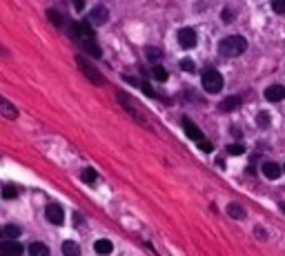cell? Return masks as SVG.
I'll list each match as a JSON object with an SVG mask.
<instances>
[{
    "instance_id": "1",
    "label": "cell",
    "mask_w": 285,
    "mask_h": 256,
    "mask_svg": "<svg viewBox=\"0 0 285 256\" xmlns=\"http://www.w3.org/2000/svg\"><path fill=\"white\" fill-rule=\"evenodd\" d=\"M245 49H247V41H245L243 36H227L218 43V51H221L223 56H227V58L245 54Z\"/></svg>"
},
{
    "instance_id": "2",
    "label": "cell",
    "mask_w": 285,
    "mask_h": 256,
    "mask_svg": "<svg viewBox=\"0 0 285 256\" xmlns=\"http://www.w3.org/2000/svg\"><path fill=\"white\" fill-rule=\"evenodd\" d=\"M69 36L76 38L80 45H87V43H94V27L87 20H85V23H71Z\"/></svg>"
},
{
    "instance_id": "3",
    "label": "cell",
    "mask_w": 285,
    "mask_h": 256,
    "mask_svg": "<svg viewBox=\"0 0 285 256\" xmlns=\"http://www.w3.org/2000/svg\"><path fill=\"white\" fill-rule=\"evenodd\" d=\"M203 89L207 91V94H218V91L223 89V76L216 72V69H207V72L203 74Z\"/></svg>"
},
{
    "instance_id": "4",
    "label": "cell",
    "mask_w": 285,
    "mask_h": 256,
    "mask_svg": "<svg viewBox=\"0 0 285 256\" xmlns=\"http://www.w3.org/2000/svg\"><path fill=\"white\" fill-rule=\"evenodd\" d=\"M76 63H78V67L83 69V74L89 78V81L94 83V85H98V87H100V85H105V78H102V74L98 72L96 67H92V65H89L87 60L83 58V56H78V58H76Z\"/></svg>"
},
{
    "instance_id": "5",
    "label": "cell",
    "mask_w": 285,
    "mask_h": 256,
    "mask_svg": "<svg viewBox=\"0 0 285 256\" xmlns=\"http://www.w3.org/2000/svg\"><path fill=\"white\" fill-rule=\"evenodd\" d=\"M118 100H120V105H123V109H127V112L132 114V116L136 118L138 123H141V125L145 123V116H142V114L138 112V109H136V103H134V100L129 98L127 94H123V91H120V94H118Z\"/></svg>"
},
{
    "instance_id": "6",
    "label": "cell",
    "mask_w": 285,
    "mask_h": 256,
    "mask_svg": "<svg viewBox=\"0 0 285 256\" xmlns=\"http://www.w3.org/2000/svg\"><path fill=\"white\" fill-rule=\"evenodd\" d=\"M183 129H185V134L190 136V138L194 140V143H198V145H203L205 140H207V138L203 136V131H200L198 127H196L194 123L190 121V118H183Z\"/></svg>"
},
{
    "instance_id": "7",
    "label": "cell",
    "mask_w": 285,
    "mask_h": 256,
    "mask_svg": "<svg viewBox=\"0 0 285 256\" xmlns=\"http://www.w3.org/2000/svg\"><path fill=\"white\" fill-rule=\"evenodd\" d=\"M178 43H181V47H185V49H191V47H196V43H198V36H196L194 29L185 27L178 32Z\"/></svg>"
},
{
    "instance_id": "8",
    "label": "cell",
    "mask_w": 285,
    "mask_h": 256,
    "mask_svg": "<svg viewBox=\"0 0 285 256\" xmlns=\"http://www.w3.org/2000/svg\"><path fill=\"white\" fill-rule=\"evenodd\" d=\"M45 216H47V220H49V223H53V225H60L62 220H65V214H62V207H60V205H56V203H49L47 210H45Z\"/></svg>"
},
{
    "instance_id": "9",
    "label": "cell",
    "mask_w": 285,
    "mask_h": 256,
    "mask_svg": "<svg viewBox=\"0 0 285 256\" xmlns=\"http://www.w3.org/2000/svg\"><path fill=\"white\" fill-rule=\"evenodd\" d=\"M107 18H109V11H107V7H102V5L94 7V9L89 11V23L92 25H105Z\"/></svg>"
},
{
    "instance_id": "10",
    "label": "cell",
    "mask_w": 285,
    "mask_h": 256,
    "mask_svg": "<svg viewBox=\"0 0 285 256\" xmlns=\"http://www.w3.org/2000/svg\"><path fill=\"white\" fill-rule=\"evenodd\" d=\"M261 170H263V176L270 178V180H276L281 174H283V167H281L279 163H274V161H265Z\"/></svg>"
},
{
    "instance_id": "11",
    "label": "cell",
    "mask_w": 285,
    "mask_h": 256,
    "mask_svg": "<svg viewBox=\"0 0 285 256\" xmlns=\"http://www.w3.org/2000/svg\"><path fill=\"white\" fill-rule=\"evenodd\" d=\"M265 98L270 100V103H279V100L285 98V87L283 85H270L265 89Z\"/></svg>"
},
{
    "instance_id": "12",
    "label": "cell",
    "mask_w": 285,
    "mask_h": 256,
    "mask_svg": "<svg viewBox=\"0 0 285 256\" xmlns=\"http://www.w3.org/2000/svg\"><path fill=\"white\" fill-rule=\"evenodd\" d=\"M22 254V245L16 241H7L0 245V256H20Z\"/></svg>"
},
{
    "instance_id": "13",
    "label": "cell",
    "mask_w": 285,
    "mask_h": 256,
    "mask_svg": "<svg viewBox=\"0 0 285 256\" xmlns=\"http://www.w3.org/2000/svg\"><path fill=\"white\" fill-rule=\"evenodd\" d=\"M238 105H240V98H238V96H230V98H225L221 105H218V109H221V112H234Z\"/></svg>"
},
{
    "instance_id": "14",
    "label": "cell",
    "mask_w": 285,
    "mask_h": 256,
    "mask_svg": "<svg viewBox=\"0 0 285 256\" xmlns=\"http://www.w3.org/2000/svg\"><path fill=\"white\" fill-rule=\"evenodd\" d=\"M29 254L31 256H49V247L45 243H31L29 245Z\"/></svg>"
},
{
    "instance_id": "15",
    "label": "cell",
    "mask_w": 285,
    "mask_h": 256,
    "mask_svg": "<svg viewBox=\"0 0 285 256\" xmlns=\"http://www.w3.org/2000/svg\"><path fill=\"white\" fill-rule=\"evenodd\" d=\"M227 214H230L232 218H245V210L238 203H230V205H227Z\"/></svg>"
},
{
    "instance_id": "16",
    "label": "cell",
    "mask_w": 285,
    "mask_h": 256,
    "mask_svg": "<svg viewBox=\"0 0 285 256\" xmlns=\"http://www.w3.org/2000/svg\"><path fill=\"white\" fill-rule=\"evenodd\" d=\"M96 252L98 254H111V250H114V245H111V241H105V238H100V241H96Z\"/></svg>"
},
{
    "instance_id": "17",
    "label": "cell",
    "mask_w": 285,
    "mask_h": 256,
    "mask_svg": "<svg viewBox=\"0 0 285 256\" xmlns=\"http://www.w3.org/2000/svg\"><path fill=\"white\" fill-rule=\"evenodd\" d=\"M62 254L65 256H80V250L74 241H67L65 245H62Z\"/></svg>"
},
{
    "instance_id": "18",
    "label": "cell",
    "mask_w": 285,
    "mask_h": 256,
    "mask_svg": "<svg viewBox=\"0 0 285 256\" xmlns=\"http://www.w3.org/2000/svg\"><path fill=\"white\" fill-rule=\"evenodd\" d=\"M0 112H2L7 118H16V116H18V112H16V109H13L4 98H0Z\"/></svg>"
},
{
    "instance_id": "19",
    "label": "cell",
    "mask_w": 285,
    "mask_h": 256,
    "mask_svg": "<svg viewBox=\"0 0 285 256\" xmlns=\"http://www.w3.org/2000/svg\"><path fill=\"white\" fill-rule=\"evenodd\" d=\"M151 76L160 83L167 81V72H165V67H160V65H154V67H151Z\"/></svg>"
},
{
    "instance_id": "20",
    "label": "cell",
    "mask_w": 285,
    "mask_h": 256,
    "mask_svg": "<svg viewBox=\"0 0 285 256\" xmlns=\"http://www.w3.org/2000/svg\"><path fill=\"white\" fill-rule=\"evenodd\" d=\"M243 152H245L243 143H230L227 145V154H232V156H238V154H243Z\"/></svg>"
},
{
    "instance_id": "21",
    "label": "cell",
    "mask_w": 285,
    "mask_h": 256,
    "mask_svg": "<svg viewBox=\"0 0 285 256\" xmlns=\"http://www.w3.org/2000/svg\"><path fill=\"white\" fill-rule=\"evenodd\" d=\"M18 194H20V192H18L16 185H4V187H2V196L4 198H16Z\"/></svg>"
},
{
    "instance_id": "22",
    "label": "cell",
    "mask_w": 285,
    "mask_h": 256,
    "mask_svg": "<svg viewBox=\"0 0 285 256\" xmlns=\"http://www.w3.org/2000/svg\"><path fill=\"white\" fill-rule=\"evenodd\" d=\"M20 232H22V229L18 227V225H7V227H4V234H7L9 238H18V236H20Z\"/></svg>"
},
{
    "instance_id": "23",
    "label": "cell",
    "mask_w": 285,
    "mask_h": 256,
    "mask_svg": "<svg viewBox=\"0 0 285 256\" xmlns=\"http://www.w3.org/2000/svg\"><path fill=\"white\" fill-rule=\"evenodd\" d=\"M96 178H98L96 170H85L83 171V180H85V183H96Z\"/></svg>"
},
{
    "instance_id": "24",
    "label": "cell",
    "mask_w": 285,
    "mask_h": 256,
    "mask_svg": "<svg viewBox=\"0 0 285 256\" xmlns=\"http://www.w3.org/2000/svg\"><path fill=\"white\" fill-rule=\"evenodd\" d=\"M256 123L263 127V129H265V127H270V114L261 112V114H258V116H256Z\"/></svg>"
},
{
    "instance_id": "25",
    "label": "cell",
    "mask_w": 285,
    "mask_h": 256,
    "mask_svg": "<svg viewBox=\"0 0 285 256\" xmlns=\"http://www.w3.org/2000/svg\"><path fill=\"white\" fill-rule=\"evenodd\" d=\"M272 9L276 14H285V0H272Z\"/></svg>"
},
{
    "instance_id": "26",
    "label": "cell",
    "mask_w": 285,
    "mask_h": 256,
    "mask_svg": "<svg viewBox=\"0 0 285 256\" xmlns=\"http://www.w3.org/2000/svg\"><path fill=\"white\" fill-rule=\"evenodd\" d=\"M181 67L185 69V72H190V74H191V72H196V65L191 63L190 58H183V60H181Z\"/></svg>"
},
{
    "instance_id": "27",
    "label": "cell",
    "mask_w": 285,
    "mask_h": 256,
    "mask_svg": "<svg viewBox=\"0 0 285 256\" xmlns=\"http://www.w3.org/2000/svg\"><path fill=\"white\" fill-rule=\"evenodd\" d=\"M147 58H149V60H158V58H160V49H156V47H149V49H147Z\"/></svg>"
},
{
    "instance_id": "28",
    "label": "cell",
    "mask_w": 285,
    "mask_h": 256,
    "mask_svg": "<svg viewBox=\"0 0 285 256\" xmlns=\"http://www.w3.org/2000/svg\"><path fill=\"white\" fill-rule=\"evenodd\" d=\"M49 20H51L53 25H60L62 23V18H60V14H58V11H49Z\"/></svg>"
},
{
    "instance_id": "29",
    "label": "cell",
    "mask_w": 285,
    "mask_h": 256,
    "mask_svg": "<svg viewBox=\"0 0 285 256\" xmlns=\"http://www.w3.org/2000/svg\"><path fill=\"white\" fill-rule=\"evenodd\" d=\"M221 18L225 20V23H232V20H234V14H232L230 9H225V11H223V14H221Z\"/></svg>"
},
{
    "instance_id": "30",
    "label": "cell",
    "mask_w": 285,
    "mask_h": 256,
    "mask_svg": "<svg viewBox=\"0 0 285 256\" xmlns=\"http://www.w3.org/2000/svg\"><path fill=\"white\" fill-rule=\"evenodd\" d=\"M83 5H85L83 0H76V7H78V9H83Z\"/></svg>"
},
{
    "instance_id": "31",
    "label": "cell",
    "mask_w": 285,
    "mask_h": 256,
    "mask_svg": "<svg viewBox=\"0 0 285 256\" xmlns=\"http://www.w3.org/2000/svg\"><path fill=\"white\" fill-rule=\"evenodd\" d=\"M0 54H7V51H4V47H2V45H0Z\"/></svg>"
},
{
    "instance_id": "32",
    "label": "cell",
    "mask_w": 285,
    "mask_h": 256,
    "mask_svg": "<svg viewBox=\"0 0 285 256\" xmlns=\"http://www.w3.org/2000/svg\"><path fill=\"white\" fill-rule=\"evenodd\" d=\"M2 232H4V229H0V234H2Z\"/></svg>"
},
{
    "instance_id": "33",
    "label": "cell",
    "mask_w": 285,
    "mask_h": 256,
    "mask_svg": "<svg viewBox=\"0 0 285 256\" xmlns=\"http://www.w3.org/2000/svg\"><path fill=\"white\" fill-rule=\"evenodd\" d=\"M283 210H285V203H283Z\"/></svg>"
},
{
    "instance_id": "34",
    "label": "cell",
    "mask_w": 285,
    "mask_h": 256,
    "mask_svg": "<svg viewBox=\"0 0 285 256\" xmlns=\"http://www.w3.org/2000/svg\"><path fill=\"white\" fill-rule=\"evenodd\" d=\"M283 171H285V165H283Z\"/></svg>"
}]
</instances>
